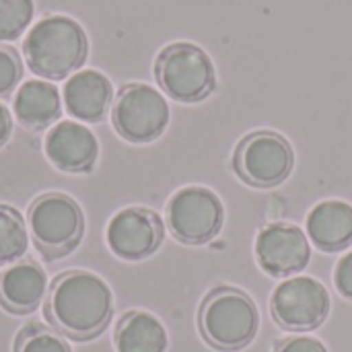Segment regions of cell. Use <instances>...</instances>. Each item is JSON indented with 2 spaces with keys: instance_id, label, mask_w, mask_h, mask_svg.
I'll list each match as a JSON object with an SVG mask.
<instances>
[{
  "instance_id": "obj_1",
  "label": "cell",
  "mask_w": 352,
  "mask_h": 352,
  "mask_svg": "<svg viewBox=\"0 0 352 352\" xmlns=\"http://www.w3.org/2000/svg\"><path fill=\"white\" fill-rule=\"evenodd\" d=\"M111 314V289L93 272L70 270L60 274L50 287L45 316L60 334L72 340L99 336L107 328Z\"/></svg>"
},
{
  "instance_id": "obj_2",
  "label": "cell",
  "mask_w": 352,
  "mask_h": 352,
  "mask_svg": "<svg viewBox=\"0 0 352 352\" xmlns=\"http://www.w3.org/2000/svg\"><path fill=\"white\" fill-rule=\"evenodd\" d=\"M87 52L85 29L64 14L43 16L29 29L23 41L27 66L45 80H62L78 72L87 60Z\"/></svg>"
},
{
  "instance_id": "obj_3",
  "label": "cell",
  "mask_w": 352,
  "mask_h": 352,
  "mask_svg": "<svg viewBox=\"0 0 352 352\" xmlns=\"http://www.w3.org/2000/svg\"><path fill=\"white\" fill-rule=\"evenodd\" d=\"M198 330L204 342L221 352L248 349L260 330V311L254 299L235 287H214L198 309Z\"/></svg>"
},
{
  "instance_id": "obj_4",
  "label": "cell",
  "mask_w": 352,
  "mask_h": 352,
  "mask_svg": "<svg viewBox=\"0 0 352 352\" xmlns=\"http://www.w3.org/2000/svg\"><path fill=\"white\" fill-rule=\"evenodd\" d=\"M155 78L163 93L179 103H200L217 91L214 62L192 41L165 45L155 60Z\"/></svg>"
},
{
  "instance_id": "obj_5",
  "label": "cell",
  "mask_w": 352,
  "mask_h": 352,
  "mask_svg": "<svg viewBox=\"0 0 352 352\" xmlns=\"http://www.w3.org/2000/svg\"><path fill=\"white\" fill-rule=\"evenodd\" d=\"M231 169L245 186L270 190L291 177L295 169V151L283 134L274 130H256L237 142L231 155Z\"/></svg>"
},
{
  "instance_id": "obj_6",
  "label": "cell",
  "mask_w": 352,
  "mask_h": 352,
  "mask_svg": "<svg viewBox=\"0 0 352 352\" xmlns=\"http://www.w3.org/2000/svg\"><path fill=\"white\" fill-rule=\"evenodd\" d=\"M29 233L47 260L68 256L82 239L85 214L74 198L66 194H43L35 198L27 212Z\"/></svg>"
},
{
  "instance_id": "obj_7",
  "label": "cell",
  "mask_w": 352,
  "mask_h": 352,
  "mask_svg": "<svg viewBox=\"0 0 352 352\" xmlns=\"http://www.w3.org/2000/svg\"><path fill=\"white\" fill-rule=\"evenodd\" d=\"M171 120V109L161 91L146 82L124 85L111 107L116 132L134 144H146L163 136Z\"/></svg>"
},
{
  "instance_id": "obj_8",
  "label": "cell",
  "mask_w": 352,
  "mask_h": 352,
  "mask_svg": "<svg viewBox=\"0 0 352 352\" xmlns=\"http://www.w3.org/2000/svg\"><path fill=\"white\" fill-rule=\"evenodd\" d=\"M167 225L171 235L184 245L210 243L225 225L221 198L204 186H186L167 202Z\"/></svg>"
},
{
  "instance_id": "obj_9",
  "label": "cell",
  "mask_w": 352,
  "mask_h": 352,
  "mask_svg": "<svg viewBox=\"0 0 352 352\" xmlns=\"http://www.w3.org/2000/svg\"><path fill=\"white\" fill-rule=\"evenodd\" d=\"M332 299L328 289L311 276L283 280L270 297V316L287 332H314L328 320Z\"/></svg>"
},
{
  "instance_id": "obj_10",
  "label": "cell",
  "mask_w": 352,
  "mask_h": 352,
  "mask_svg": "<svg viewBox=\"0 0 352 352\" xmlns=\"http://www.w3.org/2000/svg\"><path fill=\"white\" fill-rule=\"evenodd\" d=\"M258 266L272 278H289L307 268L311 248L307 233L293 223H270L256 235Z\"/></svg>"
},
{
  "instance_id": "obj_11",
  "label": "cell",
  "mask_w": 352,
  "mask_h": 352,
  "mask_svg": "<svg viewBox=\"0 0 352 352\" xmlns=\"http://www.w3.org/2000/svg\"><path fill=\"white\" fill-rule=\"evenodd\" d=\"M105 237L109 250L118 258L126 262H140L151 258L163 245L165 223L151 208L130 206L113 214Z\"/></svg>"
},
{
  "instance_id": "obj_12",
  "label": "cell",
  "mask_w": 352,
  "mask_h": 352,
  "mask_svg": "<svg viewBox=\"0 0 352 352\" xmlns=\"http://www.w3.org/2000/svg\"><path fill=\"white\" fill-rule=\"evenodd\" d=\"M43 148L52 165L66 173H87L95 167L99 157L97 136L74 120L52 126L45 134Z\"/></svg>"
},
{
  "instance_id": "obj_13",
  "label": "cell",
  "mask_w": 352,
  "mask_h": 352,
  "mask_svg": "<svg viewBox=\"0 0 352 352\" xmlns=\"http://www.w3.org/2000/svg\"><path fill=\"white\" fill-rule=\"evenodd\" d=\"M113 103L109 78L93 68L78 70L64 82V107L78 122H101Z\"/></svg>"
},
{
  "instance_id": "obj_14",
  "label": "cell",
  "mask_w": 352,
  "mask_h": 352,
  "mask_svg": "<svg viewBox=\"0 0 352 352\" xmlns=\"http://www.w3.org/2000/svg\"><path fill=\"white\" fill-rule=\"evenodd\" d=\"M45 295L47 276L37 262H14L0 274V303L10 314L25 316L35 311Z\"/></svg>"
},
{
  "instance_id": "obj_15",
  "label": "cell",
  "mask_w": 352,
  "mask_h": 352,
  "mask_svg": "<svg viewBox=\"0 0 352 352\" xmlns=\"http://www.w3.org/2000/svg\"><path fill=\"white\" fill-rule=\"evenodd\" d=\"M305 233L324 254H336L352 245V204L324 200L316 204L305 221Z\"/></svg>"
},
{
  "instance_id": "obj_16",
  "label": "cell",
  "mask_w": 352,
  "mask_h": 352,
  "mask_svg": "<svg viewBox=\"0 0 352 352\" xmlns=\"http://www.w3.org/2000/svg\"><path fill=\"white\" fill-rule=\"evenodd\" d=\"M12 109L25 128L45 130L56 124L62 113V95L54 82L45 78H31L16 89Z\"/></svg>"
},
{
  "instance_id": "obj_17",
  "label": "cell",
  "mask_w": 352,
  "mask_h": 352,
  "mask_svg": "<svg viewBox=\"0 0 352 352\" xmlns=\"http://www.w3.org/2000/svg\"><path fill=\"white\" fill-rule=\"evenodd\" d=\"M118 352H165L169 338L165 326L148 311H128L116 326L113 334Z\"/></svg>"
},
{
  "instance_id": "obj_18",
  "label": "cell",
  "mask_w": 352,
  "mask_h": 352,
  "mask_svg": "<svg viewBox=\"0 0 352 352\" xmlns=\"http://www.w3.org/2000/svg\"><path fill=\"white\" fill-rule=\"evenodd\" d=\"M29 248V227L23 214L6 204H0V266L19 262Z\"/></svg>"
},
{
  "instance_id": "obj_19",
  "label": "cell",
  "mask_w": 352,
  "mask_h": 352,
  "mask_svg": "<svg viewBox=\"0 0 352 352\" xmlns=\"http://www.w3.org/2000/svg\"><path fill=\"white\" fill-rule=\"evenodd\" d=\"M33 0H0V41L16 39L33 19Z\"/></svg>"
},
{
  "instance_id": "obj_20",
  "label": "cell",
  "mask_w": 352,
  "mask_h": 352,
  "mask_svg": "<svg viewBox=\"0 0 352 352\" xmlns=\"http://www.w3.org/2000/svg\"><path fill=\"white\" fill-rule=\"evenodd\" d=\"M14 352H70V346L58 332L33 324L16 336Z\"/></svg>"
},
{
  "instance_id": "obj_21",
  "label": "cell",
  "mask_w": 352,
  "mask_h": 352,
  "mask_svg": "<svg viewBox=\"0 0 352 352\" xmlns=\"http://www.w3.org/2000/svg\"><path fill=\"white\" fill-rule=\"evenodd\" d=\"M21 80V60L10 47H0V97L14 91Z\"/></svg>"
},
{
  "instance_id": "obj_22",
  "label": "cell",
  "mask_w": 352,
  "mask_h": 352,
  "mask_svg": "<svg viewBox=\"0 0 352 352\" xmlns=\"http://www.w3.org/2000/svg\"><path fill=\"white\" fill-rule=\"evenodd\" d=\"M274 352H328L324 342L311 336H291L285 340H278Z\"/></svg>"
},
{
  "instance_id": "obj_23",
  "label": "cell",
  "mask_w": 352,
  "mask_h": 352,
  "mask_svg": "<svg viewBox=\"0 0 352 352\" xmlns=\"http://www.w3.org/2000/svg\"><path fill=\"white\" fill-rule=\"evenodd\" d=\"M334 285L344 299L352 301V252L338 260L334 268Z\"/></svg>"
},
{
  "instance_id": "obj_24",
  "label": "cell",
  "mask_w": 352,
  "mask_h": 352,
  "mask_svg": "<svg viewBox=\"0 0 352 352\" xmlns=\"http://www.w3.org/2000/svg\"><path fill=\"white\" fill-rule=\"evenodd\" d=\"M10 132H12V120H10V113L8 109L0 103V148L6 144V140L10 138Z\"/></svg>"
}]
</instances>
